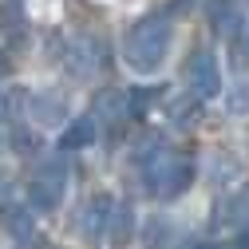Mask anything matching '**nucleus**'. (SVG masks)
<instances>
[{
  "instance_id": "9b49d317",
  "label": "nucleus",
  "mask_w": 249,
  "mask_h": 249,
  "mask_svg": "<svg viewBox=\"0 0 249 249\" xmlns=\"http://www.w3.org/2000/svg\"><path fill=\"white\" fill-rule=\"evenodd\" d=\"M245 52H249V32H245Z\"/></svg>"
},
{
  "instance_id": "423d86ee",
  "label": "nucleus",
  "mask_w": 249,
  "mask_h": 249,
  "mask_svg": "<svg viewBox=\"0 0 249 249\" xmlns=\"http://www.w3.org/2000/svg\"><path fill=\"white\" fill-rule=\"evenodd\" d=\"M111 217H115V198L111 194H91L83 213H79V233L83 241H107V230H111Z\"/></svg>"
},
{
  "instance_id": "1a4fd4ad",
  "label": "nucleus",
  "mask_w": 249,
  "mask_h": 249,
  "mask_svg": "<svg viewBox=\"0 0 249 249\" xmlns=\"http://www.w3.org/2000/svg\"><path fill=\"white\" fill-rule=\"evenodd\" d=\"M32 119L44 123V127H52V123H64L68 119V103L55 95V91H40V95H32Z\"/></svg>"
},
{
  "instance_id": "f8f14e48",
  "label": "nucleus",
  "mask_w": 249,
  "mask_h": 249,
  "mask_svg": "<svg viewBox=\"0 0 249 249\" xmlns=\"http://www.w3.org/2000/svg\"><path fill=\"white\" fill-rule=\"evenodd\" d=\"M0 146H4V135H0Z\"/></svg>"
},
{
  "instance_id": "6e6552de",
  "label": "nucleus",
  "mask_w": 249,
  "mask_h": 249,
  "mask_svg": "<svg viewBox=\"0 0 249 249\" xmlns=\"http://www.w3.org/2000/svg\"><path fill=\"white\" fill-rule=\"evenodd\" d=\"M206 20L213 28V36H226V40L241 36V8H237V0H206Z\"/></svg>"
},
{
  "instance_id": "7ed1b4c3",
  "label": "nucleus",
  "mask_w": 249,
  "mask_h": 249,
  "mask_svg": "<svg viewBox=\"0 0 249 249\" xmlns=\"http://www.w3.org/2000/svg\"><path fill=\"white\" fill-rule=\"evenodd\" d=\"M28 206H32L36 213H55L59 206H64V194H68V170L59 159H48L32 170V178H28Z\"/></svg>"
},
{
  "instance_id": "0eeeda50",
  "label": "nucleus",
  "mask_w": 249,
  "mask_h": 249,
  "mask_svg": "<svg viewBox=\"0 0 249 249\" xmlns=\"http://www.w3.org/2000/svg\"><path fill=\"white\" fill-rule=\"evenodd\" d=\"M249 226V186H241V190L226 194L222 202H217L213 217H210V230L213 233H237Z\"/></svg>"
},
{
  "instance_id": "39448f33",
  "label": "nucleus",
  "mask_w": 249,
  "mask_h": 249,
  "mask_svg": "<svg viewBox=\"0 0 249 249\" xmlns=\"http://www.w3.org/2000/svg\"><path fill=\"white\" fill-rule=\"evenodd\" d=\"M95 142H99V123H95V115H91V111L68 115L64 127H59V135H55L59 154H79V150H91Z\"/></svg>"
},
{
  "instance_id": "f03ea898",
  "label": "nucleus",
  "mask_w": 249,
  "mask_h": 249,
  "mask_svg": "<svg viewBox=\"0 0 249 249\" xmlns=\"http://www.w3.org/2000/svg\"><path fill=\"white\" fill-rule=\"evenodd\" d=\"M135 162L142 170V186L154 202H178L198 178V162L182 150L159 146V135L146 139V146L135 154Z\"/></svg>"
},
{
  "instance_id": "9d476101",
  "label": "nucleus",
  "mask_w": 249,
  "mask_h": 249,
  "mask_svg": "<svg viewBox=\"0 0 249 249\" xmlns=\"http://www.w3.org/2000/svg\"><path fill=\"white\" fill-rule=\"evenodd\" d=\"M135 237V210L115 202V217H111V230H107V241L111 245H131Z\"/></svg>"
},
{
  "instance_id": "20e7f679",
  "label": "nucleus",
  "mask_w": 249,
  "mask_h": 249,
  "mask_svg": "<svg viewBox=\"0 0 249 249\" xmlns=\"http://www.w3.org/2000/svg\"><path fill=\"white\" fill-rule=\"evenodd\" d=\"M182 79H186V91H190V95H198L202 103H210V99L222 95V64H217V55H213L210 48L190 52Z\"/></svg>"
},
{
  "instance_id": "f257e3e1",
  "label": "nucleus",
  "mask_w": 249,
  "mask_h": 249,
  "mask_svg": "<svg viewBox=\"0 0 249 249\" xmlns=\"http://www.w3.org/2000/svg\"><path fill=\"white\" fill-rule=\"evenodd\" d=\"M174 44V8H159V12H146L139 16L127 32H123L119 55L135 75H154Z\"/></svg>"
}]
</instances>
